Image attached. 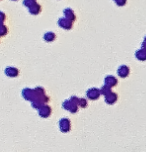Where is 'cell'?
<instances>
[{
	"instance_id": "4",
	"label": "cell",
	"mask_w": 146,
	"mask_h": 152,
	"mask_svg": "<svg viewBox=\"0 0 146 152\" xmlns=\"http://www.w3.org/2000/svg\"><path fill=\"white\" fill-rule=\"evenodd\" d=\"M86 94H87V97H88L89 99L95 100V99H97L100 96V94H101V91H100L99 89H97V88H90L87 91V93H86Z\"/></svg>"
},
{
	"instance_id": "11",
	"label": "cell",
	"mask_w": 146,
	"mask_h": 152,
	"mask_svg": "<svg viewBox=\"0 0 146 152\" xmlns=\"http://www.w3.org/2000/svg\"><path fill=\"white\" fill-rule=\"evenodd\" d=\"M135 56L141 61L146 60V49H140L135 53Z\"/></svg>"
},
{
	"instance_id": "8",
	"label": "cell",
	"mask_w": 146,
	"mask_h": 152,
	"mask_svg": "<svg viewBox=\"0 0 146 152\" xmlns=\"http://www.w3.org/2000/svg\"><path fill=\"white\" fill-rule=\"evenodd\" d=\"M117 73H118V75H119L120 77L124 78V77H126V76L129 74V68L127 66H125V65H123V66L119 67Z\"/></svg>"
},
{
	"instance_id": "19",
	"label": "cell",
	"mask_w": 146,
	"mask_h": 152,
	"mask_svg": "<svg viewBox=\"0 0 146 152\" xmlns=\"http://www.w3.org/2000/svg\"><path fill=\"white\" fill-rule=\"evenodd\" d=\"M143 48H145L146 49V38L144 39V41H143Z\"/></svg>"
},
{
	"instance_id": "7",
	"label": "cell",
	"mask_w": 146,
	"mask_h": 152,
	"mask_svg": "<svg viewBox=\"0 0 146 152\" xmlns=\"http://www.w3.org/2000/svg\"><path fill=\"white\" fill-rule=\"evenodd\" d=\"M58 23L61 27H63V28H65V29H70V27H71V25H72V21L69 20L68 18L59 19Z\"/></svg>"
},
{
	"instance_id": "12",
	"label": "cell",
	"mask_w": 146,
	"mask_h": 152,
	"mask_svg": "<svg viewBox=\"0 0 146 152\" xmlns=\"http://www.w3.org/2000/svg\"><path fill=\"white\" fill-rule=\"evenodd\" d=\"M29 11L32 14H38L40 12V6L37 3H35L34 5H32L31 7H29Z\"/></svg>"
},
{
	"instance_id": "15",
	"label": "cell",
	"mask_w": 146,
	"mask_h": 152,
	"mask_svg": "<svg viewBox=\"0 0 146 152\" xmlns=\"http://www.w3.org/2000/svg\"><path fill=\"white\" fill-rule=\"evenodd\" d=\"M100 91H101V93H102V94H105V95L109 94L110 92H111V91H110V87H109V86L105 85V84H104L103 87H102L101 89H100Z\"/></svg>"
},
{
	"instance_id": "14",
	"label": "cell",
	"mask_w": 146,
	"mask_h": 152,
	"mask_svg": "<svg viewBox=\"0 0 146 152\" xmlns=\"http://www.w3.org/2000/svg\"><path fill=\"white\" fill-rule=\"evenodd\" d=\"M44 39L46 41H52V40L55 39V34L52 33V32H48L44 35Z\"/></svg>"
},
{
	"instance_id": "13",
	"label": "cell",
	"mask_w": 146,
	"mask_h": 152,
	"mask_svg": "<svg viewBox=\"0 0 146 152\" xmlns=\"http://www.w3.org/2000/svg\"><path fill=\"white\" fill-rule=\"evenodd\" d=\"M64 14H65L66 18H68L69 20L72 21V22L75 20V16H74V14H73V11L71 9H66L65 11H64Z\"/></svg>"
},
{
	"instance_id": "1",
	"label": "cell",
	"mask_w": 146,
	"mask_h": 152,
	"mask_svg": "<svg viewBox=\"0 0 146 152\" xmlns=\"http://www.w3.org/2000/svg\"><path fill=\"white\" fill-rule=\"evenodd\" d=\"M79 101V99H77L75 96L71 97L70 100H66L63 102V108H65L66 110L70 111V112L75 113L77 111V102Z\"/></svg>"
},
{
	"instance_id": "5",
	"label": "cell",
	"mask_w": 146,
	"mask_h": 152,
	"mask_svg": "<svg viewBox=\"0 0 146 152\" xmlns=\"http://www.w3.org/2000/svg\"><path fill=\"white\" fill-rule=\"evenodd\" d=\"M50 114H51V108L49 106L43 105V106L39 109V115L41 116V117L46 118L50 115Z\"/></svg>"
},
{
	"instance_id": "2",
	"label": "cell",
	"mask_w": 146,
	"mask_h": 152,
	"mask_svg": "<svg viewBox=\"0 0 146 152\" xmlns=\"http://www.w3.org/2000/svg\"><path fill=\"white\" fill-rule=\"evenodd\" d=\"M59 128L62 132L66 133L71 129V125H70V120L67 118H62L59 121Z\"/></svg>"
},
{
	"instance_id": "10",
	"label": "cell",
	"mask_w": 146,
	"mask_h": 152,
	"mask_svg": "<svg viewBox=\"0 0 146 152\" xmlns=\"http://www.w3.org/2000/svg\"><path fill=\"white\" fill-rule=\"evenodd\" d=\"M5 73L10 77H15L18 74V70L14 68V67H7L6 70H5Z\"/></svg>"
},
{
	"instance_id": "17",
	"label": "cell",
	"mask_w": 146,
	"mask_h": 152,
	"mask_svg": "<svg viewBox=\"0 0 146 152\" xmlns=\"http://www.w3.org/2000/svg\"><path fill=\"white\" fill-rule=\"evenodd\" d=\"M78 103H79L80 106H82V107H85V106H86V100H85V99H83V98L79 99V101H78Z\"/></svg>"
},
{
	"instance_id": "18",
	"label": "cell",
	"mask_w": 146,
	"mask_h": 152,
	"mask_svg": "<svg viewBox=\"0 0 146 152\" xmlns=\"http://www.w3.org/2000/svg\"><path fill=\"white\" fill-rule=\"evenodd\" d=\"M115 1H116V3H117L118 5H121V6H122V5L125 4L126 0H115Z\"/></svg>"
},
{
	"instance_id": "6",
	"label": "cell",
	"mask_w": 146,
	"mask_h": 152,
	"mask_svg": "<svg viewBox=\"0 0 146 152\" xmlns=\"http://www.w3.org/2000/svg\"><path fill=\"white\" fill-rule=\"evenodd\" d=\"M116 100H117V95L115 93L110 92L109 94L105 95V102H106L107 104H113V103L116 102Z\"/></svg>"
},
{
	"instance_id": "3",
	"label": "cell",
	"mask_w": 146,
	"mask_h": 152,
	"mask_svg": "<svg viewBox=\"0 0 146 152\" xmlns=\"http://www.w3.org/2000/svg\"><path fill=\"white\" fill-rule=\"evenodd\" d=\"M22 95L26 100H29V101H32V102H33L35 100V98H36L35 90H32V89H30V88L24 89V90L22 91Z\"/></svg>"
},
{
	"instance_id": "16",
	"label": "cell",
	"mask_w": 146,
	"mask_h": 152,
	"mask_svg": "<svg viewBox=\"0 0 146 152\" xmlns=\"http://www.w3.org/2000/svg\"><path fill=\"white\" fill-rule=\"evenodd\" d=\"M24 5H25V6H27V7H31L32 5H34L35 3H36V2H35V0H24Z\"/></svg>"
},
{
	"instance_id": "9",
	"label": "cell",
	"mask_w": 146,
	"mask_h": 152,
	"mask_svg": "<svg viewBox=\"0 0 146 152\" xmlns=\"http://www.w3.org/2000/svg\"><path fill=\"white\" fill-rule=\"evenodd\" d=\"M104 82H105V85L109 86V87H112V86H115L116 84H117V80H116V78L112 77V76H107V77L105 78Z\"/></svg>"
}]
</instances>
